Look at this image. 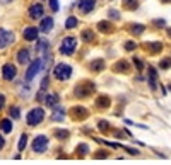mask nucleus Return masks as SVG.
<instances>
[{"label":"nucleus","mask_w":171,"mask_h":165,"mask_svg":"<svg viewBox=\"0 0 171 165\" xmlns=\"http://www.w3.org/2000/svg\"><path fill=\"white\" fill-rule=\"evenodd\" d=\"M75 46H77V37H74V36H67L62 41V46H60V53L62 55H72L75 51Z\"/></svg>","instance_id":"20e7f679"},{"label":"nucleus","mask_w":171,"mask_h":165,"mask_svg":"<svg viewBox=\"0 0 171 165\" xmlns=\"http://www.w3.org/2000/svg\"><path fill=\"white\" fill-rule=\"evenodd\" d=\"M75 152H77V155L84 157V155H87V153H89V146H87L86 143H80L79 146H77V150H75Z\"/></svg>","instance_id":"393cba45"},{"label":"nucleus","mask_w":171,"mask_h":165,"mask_svg":"<svg viewBox=\"0 0 171 165\" xmlns=\"http://www.w3.org/2000/svg\"><path fill=\"white\" fill-rule=\"evenodd\" d=\"M4 104H5V97L0 94V111H2V107H4Z\"/></svg>","instance_id":"58836bf2"},{"label":"nucleus","mask_w":171,"mask_h":165,"mask_svg":"<svg viewBox=\"0 0 171 165\" xmlns=\"http://www.w3.org/2000/svg\"><path fill=\"white\" fill-rule=\"evenodd\" d=\"M51 119H53V121H64L65 119V109L64 107H60V106L55 107L53 112H51Z\"/></svg>","instance_id":"2eb2a0df"},{"label":"nucleus","mask_w":171,"mask_h":165,"mask_svg":"<svg viewBox=\"0 0 171 165\" xmlns=\"http://www.w3.org/2000/svg\"><path fill=\"white\" fill-rule=\"evenodd\" d=\"M48 148V138L45 134H38L33 141V152L34 153H45Z\"/></svg>","instance_id":"39448f33"},{"label":"nucleus","mask_w":171,"mask_h":165,"mask_svg":"<svg viewBox=\"0 0 171 165\" xmlns=\"http://www.w3.org/2000/svg\"><path fill=\"white\" fill-rule=\"evenodd\" d=\"M94 90H96V85H94L92 82L84 80V82L77 84V87H75V96L80 97V99H84V97H89Z\"/></svg>","instance_id":"f257e3e1"},{"label":"nucleus","mask_w":171,"mask_h":165,"mask_svg":"<svg viewBox=\"0 0 171 165\" xmlns=\"http://www.w3.org/2000/svg\"><path fill=\"white\" fill-rule=\"evenodd\" d=\"M43 5L41 4H34V5L29 7V17L31 19H39V17H43Z\"/></svg>","instance_id":"9d476101"},{"label":"nucleus","mask_w":171,"mask_h":165,"mask_svg":"<svg viewBox=\"0 0 171 165\" xmlns=\"http://www.w3.org/2000/svg\"><path fill=\"white\" fill-rule=\"evenodd\" d=\"M4 146H5V140H4V136H2V134H0V150L4 148Z\"/></svg>","instance_id":"a19ab883"},{"label":"nucleus","mask_w":171,"mask_h":165,"mask_svg":"<svg viewBox=\"0 0 171 165\" xmlns=\"http://www.w3.org/2000/svg\"><path fill=\"white\" fill-rule=\"evenodd\" d=\"M0 2H2V4H7V2H12V0H0Z\"/></svg>","instance_id":"37998d69"},{"label":"nucleus","mask_w":171,"mask_h":165,"mask_svg":"<svg viewBox=\"0 0 171 165\" xmlns=\"http://www.w3.org/2000/svg\"><path fill=\"white\" fill-rule=\"evenodd\" d=\"M168 34H169V37H171V29H168Z\"/></svg>","instance_id":"c03bdc74"},{"label":"nucleus","mask_w":171,"mask_h":165,"mask_svg":"<svg viewBox=\"0 0 171 165\" xmlns=\"http://www.w3.org/2000/svg\"><path fill=\"white\" fill-rule=\"evenodd\" d=\"M53 75L57 80H69L72 75V66L67 63H58L53 70Z\"/></svg>","instance_id":"7ed1b4c3"},{"label":"nucleus","mask_w":171,"mask_h":165,"mask_svg":"<svg viewBox=\"0 0 171 165\" xmlns=\"http://www.w3.org/2000/svg\"><path fill=\"white\" fill-rule=\"evenodd\" d=\"M103 68H104V61H103V60H94V61H91L92 72H101Z\"/></svg>","instance_id":"aec40b11"},{"label":"nucleus","mask_w":171,"mask_h":165,"mask_svg":"<svg viewBox=\"0 0 171 165\" xmlns=\"http://www.w3.org/2000/svg\"><path fill=\"white\" fill-rule=\"evenodd\" d=\"M80 37L84 39L86 43H92L96 36H94V32H92L91 29H84V31H82V34H80Z\"/></svg>","instance_id":"a211bd4d"},{"label":"nucleus","mask_w":171,"mask_h":165,"mask_svg":"<svg viewBox=\"0 0 171 165\" xmlns=\"http://www.w3.org/2000/svg\"><path fill=\"white\" fill-rule=\"evenodd\" d=\"M53 19L51 17H43L41 19V24H39V31L41 32H50L53 29Z\"/></svg>","instance_id":"9b49d317"},{"label":"nucleus","mask_w":171,"mask_h":165,"mask_svg":"<svg viewBox=\"0 0 171 165\" xmlns=\"http://www.w3.org/2000/svg\"><path fill=\"white\" fill-rule=\"evenodd\" d=\"M36 51H41V53H48V41H38L36 44Z\"/></svg>","instance_id":"b1692460"},{"label":"nucleus","mask_w":171,"mask_h":165,"mask_svg":"<svg viewBox=\"0 0 171 165\" xmlns=\"http://www.w3.org/2000/svg\"><path fill=\"white\" fill-rule=\"evenodd\" d=\"M38 34H39V29H38V27H33V26L26 27V29L22 31V36H24L26 41H36Z\"/></svg>","instance_id":"1a4fd4ad"},{"label":"nucleus","mask_w":171,"mask_h":165,"mask_svg":"<svg viewBox=\"0 0 171 165\" xmlns=\"http://www.w3.org/2000/svg\"><path fill=\"white\" fill-rule=\"evenodd\" d=\"M137 0H125V7H128V9H135L137 7Z\"/></svg>","instance_id":"2f4dec72"},{"label":"nucleus","mask_w":171,"mask_h":165,"mask_svg":"<svg viewBox=\"0 0 171 165\" xmlns=\"http://www.w3.org/2000/svg\"><path fill=\"white\" fill-rule=\"evenodd\" d=\"M96 106H98V107H108V106H110V97H106V96L98 97Z\"/></svg>","instance_id":"4be33fe9"},{"label":"nucleus","mask_w":171,"mask_h":165,"mask_svg":"<svg viewBox=\"0 0 171 165\" xmlns=\"http://www.w3.org/2000/svg\"><path fill=\"white\" fill-rule=\"evenodd\" d=\"M144 29L145 27L142 26V24H135V26H132V32H134V34H142Z\"/></svg>","instance_id":"7c9ffc66"},{"label":"nucleus","mask_w":171,"mask_h":165,"mask_svg":"<svg viewBox=\"0 0 171 165\" xmlns=\"http://www.w3.org/2000/svg\"><path fill=\"white\" fill-rule=\"evenodd\" d=\"M41 66H43V60L41 58H36L31 65H29V68L26 70V80L27 82H31V80L36 77V73L41 70Z\"/></svg>","instance_id":"423d86ee"},{"label":"nucleus","mask_w":171,"mask_h":165,"mask_svg":"<svg viewBox=\"0 0 171 165\" xmlns=\"http://www.w3.org/2000/svg\"><path fill=\"white\" fill-rule=\"evenodd\" d=\"M135 46H137V44H135L134 41H128V43H125V49H128V51L135 49Z\"/></svg>","instance_id":"f704fd0d"},{"label":"nucleus","mask_w":171,"mask_h":165,"mask_svg":"<svg viewBox=\"0 0 171 165\" xmlns=\"http://www.w3.org/2000/svg\"><path fill=\"white\" fill-rule=\"evenodd\" d=\"M17 75V68L16 65L12 63H5L4 66H2V77H4V80H14Z\"/></svg>","instance_id":"6e6552de"},{"label":"nucleus","mask_w":171,"mask_h":165,"mask_svg":"<svg viewBox=\"0 0 171 165\" xmlns=\"http://www.w3.org/2000/svg\"><path fill=\"white\" fill-rule=\"evenodd\" d=\"M43 119H45V111H43L41 107H34L31 111L27 112L26 116V121L29 126H38V124H41Z\"/></svg>","instance_id":"f03ea898"},{"label":"nucleus","mask_w":171,"mask_h":165,"mask_svg":"<svg viewBox=\"0 0 171 165\" xmlns=\"http://www.w3.org/2000/svg\"><path fill=\"white\" fill-rule=\"evenodd\" d=\"M115 70H117V72H128V63L125 60H122V61H118V63L115 65Z\"/></svg>","instance_id":"a878e982"},{"label":"nucleus","mask_w":171,"mask_h":165,"mask_svg":"<svg viewBox=\"0 0 171 165\" xmlns=\"http://www.w3.org/2000/svg\"><path fill=\"white\" fill-rule=\"evenodd\" d=\"M26 145H27V134H21V138H19V145H17L19 152H22V150L26 148Z\"/></svg>","instance_id":"cd10ccee"},{"label":"nucleus","mask_w":171,"mask_h":165,"mask_svg":"<svg viewBox=\"0 0 171 165\" xmlns=\"http://www.w3.org/2000/svg\"><path fill=\"white\" fill-rule=\"evenodd\" d=\"M98 128H99V131L104 133V131H108V128H110V122L108 121H99L98 122Z\"/></svg>","instance_id":"c756f323"},{"label":"nucleus","mask_w":171,"mask_h":165,"mask_svg":"<svg viewBox=\"0 0 171 165\" xmlns=\"http://www.w3.org/2000/svg\"><path fill=\"white\" fill-rule=\"evenodd\" d=\"M171 66V58H164L161 61V68H169Z\"/></svg>","instance_id":"72a5a7b5"},{"label":"nucleus","mask_w":171,"mask_h":165,"mask_svg":"<svg viewBox=\"0 0 171 165\" xmlns=\"http://www.w3.org/2000/svg\"><path fill=\"white\" fill-rule=\"evenodd\" d=\"M77 24H79V19H77V17H74V16H70L69 19L65 21V27H67V29H74Z\"/></svg>","instance_id":"412c9836"},{"label":"nucleus","mask_w":171,"mask_h":165,"mask_svg":"<svg viewBox=\"0 0 171 165\" xmlns=\"http://www.w3.org/2000/svg\"><path fill=\"white\" fill-rule=\"evenodd\" d=\"M98 29H99L101 32H111V31H113V26H111V22L101 21L99 24H98Z\"/></svg>","instance_id":"6ab92c4d"},{"label":"nucleus","mask_w":171,"mask_h":165,"mask_svg":"<svg viewBox=\"0 0 171 165\" xmlns=\"http://www.w3.org/2000/svg\"><path fill=\"white\" fill-rule=\"evenodd\" d=\"M70 114H72L74 119H86L89 112H87V109H84V107H72V109H70Z\"/></svg>","instance_id":"f8f14e48"},{"label":"nucleus","mask_w":171,"mask_h":165,"mask_svg":"<svg viewBox=\"0 0 171 165\" xmlns=\"http://www.w3.org/2000/svg\"><path fill=\"white\" fill-rule=\"evenodd\" d=\"M45 104L48 107H51V109H55V107L58 106V96L57 94H48L46 99H45Z\"/></svg>","instance_id":"dca6fc26"},{"label":"nucleus","mask_w":171,"mask_h":165,"mask_svg":"<svg viewBox=\"0 0 171 165\" xmlns=\"http://www.w3.org/2000/svg\"><path fill=\"white\" fill-rule=\"evenodd\" d=\"M17 61H19L21 65H27V63H29V49H27V48L19 49V53H17Z\"/></svg>","instance_id":"4468645a"},{"label":"nucleus","mask_w":171,"mask_h":165,"mask_svg":"<svg viewBox=\"0 0 171 165\" xmlns=\"http://www.w3.org/2000/svg\"><path fill=\"white\" fill-rule=\"evenodd\" d=\"M0 129H2L4 133H11L12 131V121L9 119V117H5V119L0 121Z\"/></svg>","instance_id":"f3484780"},{"label":"nucleus","mask_w":171,"mask_h":165,"mask_svg":"<svg viewBox=\"0 0 171 165\" xmlns=\"http://www.w3.org/2000/svg\"><path fill=\"white\" fill-rule=\"evenodd\" d=\"M134 63H135V66H137L139 70H142V61H140L139 58H134Z\"/></svg>","instance_id":"4c0bfd02"},{"label":"nucleus","mask_w":171,"mask_h":165,"mask_svg":"<svg viewBox=\"0 0 171 165\" xmlns=\"http://www.w3.org/2000/svg\"><path fill=\"white\" fill-rule=\"evenodd\" d=\"M145 46H149V49L152 51V53H157V51L163 48V44L161 43H151V44H145Z\"/></svg>","instance_id":"c85d7f7f"},{"label":"nucleus","mask_w":171,"mask_h":165,"mask_svg":"<svg viewBox=\"0 0 171 165\" xmlns=\"http://www.w3.org/2000/svg\"><path fill=\"white\" fill-rule=\"evenodd\" d=\"M53 136L58 138V140H65V138H69V131H67V129H55Z\"/></svg>","instance_id":"5701e85b"},{"label":"nucleus","mask_w":171,"mask_h":165,"mask_svg":"<svg viewBox=\"0 0 171 165\" xmlns=\"http://www.w3.org/2000/svg\"><path fill=\"white\" fill-rule=\"evenodd\" d=\"M110 16H111V17H115V19H118V17H120V14H118L117 10H110Z\"/></svg>","instance_id":"ea45409f"},{"label":"nucleus","mask_w":171,"mask_h":165,"mask_svg":"<svg viewBox=\"0 0 171 165\" xmlns=\"http://www.w3.org/2000/svg\"><path fill=\"white\" fill-rule=\"evenodd\" d=\"M48 82H50L48 77H45V78H43V82H41V90H46V89H48Z\"/></svg>","instance_id":"c9c22d12"},{"label":"nucleus","mask_w":171,"mask_h":165,"mask_svg":"<svg viewBox=\"0 0 171 165\" xmlns=\"http://www.w3.org/2000/svg\"><path fill=\"white\" fill-rule=\"evenodd\" d=\"M12 43H14V32L7 31V29H0V49L7 48Z\"/></svg>","instance_id":"0eeeda50"},{"label":"nucleus","mask_w":171,"mask_h":165,"mask_svg":"<svg viewBox=\"0 0 171 165\" xmlns=\"http://www.w3.org/2000/svg\"><path fill=\"white\" fill-rule=\"evenodd\" d=\"M50 9H51V10L53 12H58V0H50Z\"/></svg>","instance_id":"473e14b6"},{"label":"nucleus","mask_w":171,"mask_h":165,"mask_svg":"<svg viewBox=\"0 0 171 165\" xmlns=\"http://www.w3.org/2000/svg\"><path fill=\"white\" fill-rule=\"evenodd\" d=\"M9 114H11V117H14V119H19V117H21V111H19V107L17 106H11Z\"/></svg>","instance_id":"bb28decb"},{"label":"nucleus","mask_w":171,"mask_h":165,"mask_svg":"<svg viewBox=\"0 0 171 165\" xmlns=\"http://www.w3.org/2000/svg\"><path fill=\"white\" fill-rule=\"evenodd\" d=\"M94 157H96V158H106L108 153H106V152H98V153L94 155Z\"/></svg>","instance_id":"e433bc0d"},{"label":"nucleus","mask_w":171,"mask_h":165,"mask_svg":"<svg viewBox=\"0 0 171 165\" xmlns=\"http://www.w3.org/2000/svg\"><path fill=\"white\" fill-rule=\"evenodd\" d=\"M94 5H96V0H79V9L84 12V14L91 12L92 9H94Z\"/></svg>","instance_id":"ddd939ff"},{"label":"nucleus","mask_w":171,"mask_h":165,"mask_svg":"<svg viewBox=\"0 0 171 165\" xmlns=\"http://www.w3.org/2000/svg\"><path fill=\"white\" fill-rule=\"evenodd\" d=\"M154 22H156V26H161V27H163V26L166 24V22L163 21V19H161V21H154Z\"/></svg>","instance_id":"79ce46f5"}]
</instances>
